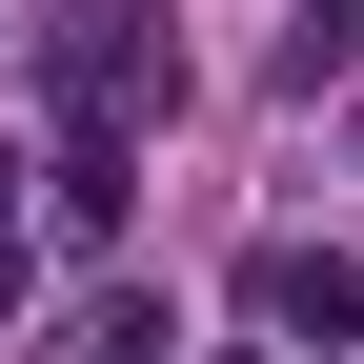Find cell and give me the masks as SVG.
<instances>
[{"label":"cell","mask_w":364,"mask_h":364,"mask_svg":"<svg viewBox=\"0 0 364 364\" xmlns=\"http://www.w3.org/2000/svg\"><path fill=\"white\" fill-rule=\"evenodd\" d=\"M61 102H81V142H122V122L182 102V41H162V21H81V41H61Z\"/></svg>","instance_id":"6da1fadb"},{"label":"cell","mask_w":364,"mask_h":364,"mask_svg":"<svg viewBox=\"0 0 364 364\" xmlns=\"http://www.w3.org/2000/svg\"><path fill=\"white\" fill-rule=\"evenodd\" d=\"M0 324H21V223H0Z\"/></svg>","instance_id":"5b68a950"},{"label":"cell","mask_w":364,"mask_h":364,"mask_svg":"<svg viewBox=\"0 0 364 364\" xmlns=\"http://www.w3.org/2000/svg\"><path fill=\"white\" fill-rule=\"evenodd\" d=\"M263 324H284V344H364V263H324V243H263Z\"/></svg>","instance_id":"7a4b0ae2"},{"label":"cell","mask_w":364,"mask_h":364,"mask_svg":"<svg viewBox=\"0 0 364 364\" xmlns=\"http://www.w3.org/2000/svg\"><path fill=\"white\" fill-rule=\"evenodd\" d=\"M364 61V0H304V21H284V81H344Z\"/></svg>","instance_id":"277c9868"},{"label":"cell","mask_w":364,"mask_h":364,"mask_svg":"<svg viewBox=\"0 0 364 364\" xmlns=\"http://www.w3.org/2000/svg\"><path fill=\"white\" fill-rule=\"evenodd\" d=\"M223 364H263V344H223Z\"/></svg>","instance_id":"8992f818"},{"label":"cell","mask_w":364,"mask_h":364,"mask_svg":"<svg viewBox=\"0 0 364 364\" xmlns=\"http://www.w3.org/2000/svg\"><path fill=\"white\" fill-rule=\"evenodd\" d=\"M122 203H142V162L122 142H61V243H122Z\"/></svg>","instance_id":"3957f363"}]
</instances>
